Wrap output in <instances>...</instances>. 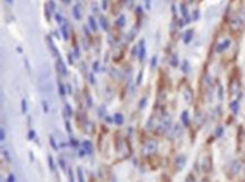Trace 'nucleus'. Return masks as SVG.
<instances>
[{
	"instance_id": "49530a36",
	"label": "nucleus",
	"mask_w": 245,
	"mask_h": 182,
	"mask_svg": "<svg viewBox=\"0 0 245 182\" xmlns=\"http://www.w3.org/2000/svg\"><path fill=\"white\" fill-rule=\"evenodd\" d=\"M8 182H15V176L13 174H10L8 176Z\"/></svg>"
},
{
	"instance_id": "6e6d98bb",
	"label": "nucleus",
	"mask_w": 245,
	"mask_h": 182,
	"mask_svg": "<svg viewBox=\"0 0 245 182\" xmlns=\"http://www.w3.org/2000/svg\"><path fill=\"white\" fill-rule=\"evenodd\" d=\"M7 2H9V4H13V0H6Z\"/></svg>"
},
{
	"instance_id": "412c9836",
	"label": "nucleus",
	"mask_w": 245,
	"mask_h": 182,
	"mask_svg": "<svg viewBox=\"0 0 245 182\" xmlns=\"http://www.w3.org/2000/svg\"><path fill=\"white\" fill-rule=\"evenodd\" d=\"M181 133H182V129H181V127L179 126V124H177V126H175L174 128H172V135H173V136L176 137V136H179V135H181Z\"/></svg>"
},
{
	"instance_id": "e433bc0d",
	"label": "nucleus",
	"mask_w": 245,
	"mask_h": 182,
	"mask_svg": "<svg viewBox=\"0 0 245 182\" xmlns=\"http://www.w3.org/2000/svg\"><path fill=\"white\" fill-rule=\"evenodd\" d=\"M70 143H71V146H72V147H78V146H79V144H78V141H76V140L72 138V137L70 138Z\"/></svg>"
},
{
	"instance_id": "4c0bfd02",
	"label": "nucleus",
	"mask_w": 245,
	"mask_h": 182,
	"mask_svg": "<svg viewBox=\"0 0 245 182\" xmlns=\"http://www.w3.org/2000/svg\"><path fill=\"white\" fill-rule=\"evenodd\" d=\"M50 10L51 11H54V9H56V4H54V1L53 0H50Z\"/></svg>"
},
{
	"instance_id": "2eb2a0df",
	"label": "nucleus",
	"mask_w": 245,
	"mask_h": 182,
	"mask_svg": "<svg viewBox=\"0 0 245 182\" xmlns=\"http://www.w3.org/2000/svg\"><path fill=\"white\" fill-rule=\"evenodd\" d=\"M181 120H182V123L184 124L185 127L187 126H189V111L187 110H184L183 112H182V114H181Z\"/></svg>"
},
{
	"instance_id": "a19ab883",
	"label": "nucleus",
	"mask_w": 245,
	"mask_h": 182,
	"mask_svg": "<svg viewBox=\"0 0 245 182\" xmlns=\"http://www.w3.org/2000/svg\"><path fill=\"white\" fill-rule=\"evenodd\" d=\"M59 164L61 165V168H62V170H65V168H66V163H65V161L62 160V158H59Z\"/></svg>"
},
{
	"instance_id": "aec40b11",
	"label": "nucleus",
	"mask_w": 245,
	"mask_h": 182,
	"mask_svg": "<svg viewBox=\"0 0 245 182\" xmlns=\"http://www.w3.org/2000/svg\"><path fill=\"white\" fill-rule=\"evenodd\" d=\"M77 176H78V181L79 182H85V179H84V173H83V168L78 166L77 168Z\"/></svg>"
},
{
	"instance_id": "603ef678",
	"label": "nucleus",
	"mask_w": 245,
	"mask_h": 182,
	"mask_svg": "<svg viewBox=\"0 0 245 182\" xmlns=\"http://www.w3.org/2000/svg\"><path fill=\"white\" fill-rule=\"evenodd\" d=\"M85 153H86L85 151H80V153H79L80 155H79V156H80V157H84V155H85Z\"/></svg>"
},
{
	"instance_id": "473e14b6",
	"label": "nucleus",
	"mask_w": 245,
	"mask_h": 182,
	"mask_svg": "<svg viewBox=\"0 0 245 182\" xmlns=\"http://www.w3.org/2000/svg\"><path fill=\"white\" fill-rule=\"evenodd\" d=\"M56 18H57V22H58L59 24H61V25L65 23V19L62 18V16H61V15L57 14V15H56Z\"/></svg>"
},
{
	"instance_id": "7ed1b4c3",
	"label": "nucleus",
	"mask_w": 245,
	"mask_h": 182,
	"mask_svg": "<svg viewBox=\"0 0 245 182\" xmlns=\"http://www.w3.org/2000/svg\"><path fill=\"white\" fill-rule=\"evenodd\" d=\"M138 58L139 61H144L146 58V45H145V40L142 39L139 42V49H138Z\"/></svg>"
},
{
	"instance_id": "a878e982",
	"label": "nucleus",
	"mask_w": 245,
	"mask_h": 182,
	"mask_svg": "<svg viewBox=\"0 0 245 182\" xmlns=\"http://www.w3.org/2000/svg\"><path fill=\"white\" fill-rule=\"evenodd\" d=\"M171 65L173 66V67H177V65H179V59H177V56H175V54H174L173 57H172V59H171Z\"/></svg>"
},
{
	"instance_id": "c03bdc74",
	"label": "nucleus",
	"mask_w": 245,
	"mask_h": 182,
	"mask_svg": "<svg viewBox=\"0 0 245 182\" xmlns=\"http://www.w3.org/2000/svg\"><path fill=\"white\" fill-rule=\"evenodd\" d=\"M0 138H1V140H5V138H6V135H5V130L4 129H1V131H0Z\"/></svg>"
},
{
	"instance_id": "dca6fc26",
	"label": "nucleus",
	"mask_w": 245,
	"mask_h": 182,
	"mask_svg": "<svg viewBox=\"0 0 245 182\" xmlns=\"http://www.w3.org/2000/svg\"><path fill=\"white\" fill-rule=\"evenodd\" d=\"M88 23H89V26H90V29H92V31H94V32H96V31L98 29V26H97V23H96V21H95V18H94L93 16H89V17H88Z\"/></svg>"
},
{
	"instance_id": "8fccbe9b",
	"label": "nucleus",
	"mask_w": 245,
	"mask_h": 182,
	"mask_svg": "<svg viewBox=\"0 0 245 182\" xmlns=\"http://www.w3.org/2000/svg\"><path fill=\"white\" fill-rule=\"evenodd\" d=\"M42 104H43L44 112H48V105H46V103H45V101H42Z\"/></svg>"
},
{
	"instance_id": "0eeeda50",
	"label": "nucleus",
	"mask_w": 245,
	"mask_h": 182,
	"mask_svg": "<svg viewBox=\"0 0 245 182\" xmlns=\"http://www.w3.org/2000/svg\"><path fill=\"white\" fill-rule=\"evenodd\" d=\"M211 168H212V164H211V157L208 156L203 160V163H202V170L204 172H210L211 171Z\"/></svg>"
},
{
	"instance_id": "f8f14e48",
	"label": "nucleus",
	"mask_w": 245,
	"mask_h": 182,
	"mask_svg": "<svg viewBox=\"0 0 245 182\" xmlns=\"http://www.w3.org/2000/svg\"><path fill=\"white\" fill-rule=\"evenodd\" d=\"M72 15L75 17L76 21H80L81 18V11H80V6L79 5H76L73 6V9H72Z\"/></svg>"
},
{
	"instance_id": "72a5a7b5",
	"label": "nucleus",
	"mask_w": 245,
	"mask_h": 182,
	"mask_svg": "<svg viewBox=\"0 0 245 182\" xmlns=\"http://www.w3.org/2000/svg\"><path fill=\"white\" fill-rule=\"evenodd\" d=\"M144 2H145V8H146L147 10H150V8H152L150 0H144Z\"/></svg>"
},
{
	"instance_id": "5fc2aeb1",
	"label": "nucleus",
	"mask_w": 245,
	"mask_h": 182,
	"mask_svg": "<svg viewBox=\"0 0 245 182\" xmlns=\"http://www.w3.org/2000/svg\"><path fill=\"white\" fill-rule=\"evenodd\" d=\"M105 119H106V121H108V122H112V121H114V120H111V118L110 117H106Z\"/></svg>"
},
{
	"instance_id": "a211bd4d",
	"label": "nucleus",
	"mask_w": 245,
	"mask_h": 182,
	"mask_svg": "<svg viewBox=\"0 0 245 182\" xmlns=\"http://www.w3.org/2000/svg\"><path fill=\"white\" fill-rule=\"evenodd\" d=\"M115 24H116V26H118V27H123V26L125 25V17H124V15H121V16H120V18H119V19H116Z\"/></svg>"
},
{
	"instance_id": "864d4df0",
	"label": "nucleus",
	"mask_w": 245,
	"mask_h": 182,
	"mask_svg": "<svg viewBox=\"0 0 245 182\" xmlns=\"http://www.w3.org/2000/svg\"><path fill=\"white\" fill-rule=\"evenodd\" d=\"M68 93L71 94V86H70V85H68Z\"/></svg>"
},
{
	"instance_id": "f3484780",
	"label": "nucleus",
	"mask_w": 245,
	"mask_h": 182,
	"mask_svg": "<svg viewBox=\"0 0 245 182\" xmlns=\"http://www.w3.org/2000/svg\"><path fill=\"white\" fill-rule=\"evenodd\" d=\"M114 122H115L118 126H121L124 122V117H123L121 113H115L114 114Z\"/></svg>"
},
{
	"instance_id": "ddd939ff",
	"label": "nucleus",
	"mask_w": 245,
	"mask_h": 182,
	"mask_svg": "<svg viewBox=\"0 0 245 182\" xmlns=\"http://www.w3.org/2000/svg\"><path fill=\"white\" fill-rule=\"evenodd\" d=\"M60 31H61V34H62V37L65 39L66 41L69 39V34H68V24H67V22L65 21V23L61 25V27H60Z\"/></svg>"
},
{
	"instance_id": "f704fd0d",
	"label": "nucleus",
	"mask_w": 245,
	"mask_h": 182,
	"mask_svg": "<svg viewBox=\"0 0 245 182\" xmlns=\"http://www.w3.org/2000/svg\"><path fill=\"white\" fill-rule=\"evenodd\" d=\"M146 104H147V100L146 98H142V100H140V103H139V106L141 108V109H144L145 106H146Z\"/></svg>"
},
{
	"instance_id": "9b49d317",
	"label": "nucleus",
	"mask_w": 245,
	"mask_h": 182,
	"mask_svg": "<svg viewBox=\"0 0 245 182\" xmlns=\"http://www.w3.org/2000/svg\"><path fill=\"white\" fill-rule=\"evenodd\" d=\"M229 106H231V112L236 116V114L238 113V110H239V101H238V100H234V101H231V104H229Z\"/></svg>"
},
{
	"instance_id": "393cba45",
	"label": "nucleus",
	"mask_w": 245,
	"mask_h": 182,
	"mask_svg": "<svg viewBox=\"0 0 245 182\" xmlns=\"http://www.w3.org/2000/svg\"><path fill=\"white\" fill-rule=\"evenodd\" d=\"M48 161H49V166H50V168L52 170V171H54V170H56V166H54L53 157H52L51 155H49V157H48Z\"/></svg>"
},
{
	"instance_id": "3c124183",
	"label": "nucleus",
	"mask_w": 245,
	"mask_h": 182,
	"mask_svg": "<svg viewBox=\"0 0 245 182\" xmlns=\"http://www.w3.org/2000/svg\"><path fill=\"white\" fill-rule=\"evenodd\" d=\"M93 68H94V70H98V62H94Z\"/></svg>"
},
{
	"instance_id": "b1692460",
	"label": "nucleus",
	"mask_w": 245,
	"mask_h": 182,
	"mask_svg": "<svg viewBox=\"0 0 245 182\" xmlns=\"http://www.w3.org/2000/svg\"><path fill=\"white\" fill-rule=\"evenodd\" d=\"M50 144L51 146H52V148L54 149V151H58V146H57V143H56V139H54V137L53 136H50Z\"/></svg>"
},
{
	"instance_id": "f257e3e1",
	"label": "nucleus",
	"mask_w": 245,
	"mask_h": 182,
	"mask_svg": "<svg viewBox=\"0 0 245 182\" xmlns=\"http://www.w3.org/2000/svg\"><path fill=\"white\" fill-rule=\"evenodd\" d=\"M157 147H158V144L155 139H148L144 145H142V148H141V153L144 154L145 156H148V155H152V154L156 153L157 151Z\"/></svg>"
},
{
	"instance_id": "c9c22d12",
	"label": "nucleus",
	"mask_w": 245,
	"mask_h": 182,
	"mask_svg": "<svg viewBox=\"0 0 245 182\" xmlns=\"http://www.w3.org/2000/svg\"><path fill=\"white\" fill-rule=\"evenodd\" d=\"M184 182H197V181H195L194 176H193L192 174H190L187 178V179H185V181H184Z\"/></svg>"
},
{
	"instance_id": "bb28decb",
	"label": "nucleus",
	"mask_w": 245,
	"mask_h": 182,
	"mask_svg": "<svg viewBox=\"0 0 245 182\" xmlns=\"http://www.w3.org/2000/svg\"><path fill=\"white\" fill-rule=\"evenodd\" d=\"M26 111H27V101H26L25 98H23L22 100V112L23 113H26Z\"/></svg>"
},
{
	"instance_id": "58836bf2",
	"label": "nucleus",
	"mask_w": 245,
	"mask_h": 182,
	"mask_svg": "<svg viewBox=\"0 0 245 182\" xmlns=\"http://www.w3.org/2000/svg\"><path fill=\"white\" fill-rule=\"evenodd\" d=\"M141 80H142V71H140V73H139V75H138V78H137V85H140V83H141Z\"/></svg>"
},
{
	"instance_id": "c756f323",
	"label": "nucleus",
	"mask_w": 245,
	"mask_h": 182,
	"mask_svg": "<svg viewBox=\"0 0 245 182\" xmlns=\"http://www.w3.org/2000/svg\"><path fill=\"white\" fill-rule=\"evenodd\" d=\"M218 97H219V100L221 101L224 97V88L221 85H219V92H218Z\"/></svg>"
},
{
	"instance_id": "37998d69",
	"label": "nucleus",
	"mask_w": 245,
	"mask_h": 182,
	"mask_svg": "<svg viewBox=\"0 0 245 182\" xmlns=\"http://www.w3.org/2000/svg\"><path fill=\"white\" fill-rule=\"evenodd\" d=\"M4 155H5V157L7 158L8 163H10V162H11V158L9 157V154H8V152H7V151H4Z\"/></svg>"
},
{
	"instance_id": "6ab92c4d",
	"label": "nucleus",
	"mask_w": 245,
	"mask_h": 182,
	"mask_svg": "<svg viewBox=\"0 0 245 182\" xmlns=\"http://www.w3.org/2000/svg\"><path fill=\"white\" fill-rule=\"evenodd\" d=\"M100 22H101L102 29H104V31H108V19H106L105 17H103V16H102L101 19H100Z\"/></svg>"
},
{
	"instance_id": "09e8293b",
	"label": "nucleus",
	"mask_w": 245,
	"mask_h": 182,
	"mask_svg": "<svg viewBox=\"0 0 245 182\" xmlns=\"http://www.w3.org/2000/svg\"><path fill=\"white\" fill-rule=\"evenodd\" d=\"M89 79H90V83H92V84H95V79H94V75L93 74H90V75H89Z\"/></svg>"
},
{
	"instance_id": "6e6552de",
	"label": "nucleus",
	"mask_w": 245,
	"mask_h": 182,
	"mask_svg": "<svg viewBox=\"0 0 245 182\" xmlns=\"http://www.w3.org/2000/svg\"><path fill=\"white\" fill-rule=\"evenodd\" d=\"M231 45V41L229 40H225L223 43L218 44L216 46V51L218 52V53H220V52L225 51L226 49H228V46Z\"/></svg>"
},
{
	"instance_id": "20e7f679",
	"label": "nucleus",
	"mask_w": 245,
	"mask_h": 182,
	"mask_svg": "<svg viewBox=\"0 0 245 182\" xmlns=\"http://www.w3.org/2000/svg\"><path fill=\"white\" fill-rule=\"evenodd\" d=\"M242 168V162L241 161H234L231 165V173L233 175H236L237 173H239Z\"/></svg>"
},
{
	"instance_id": "4be33fe9",
	"label": "nucleus",
	"mask_w": 245,
	"mask_h": 182,
	"mask_svg": "<svg viewBox=\"0 0 245 182\" xmlns=\"http://www.w3.org/2000/svg\"><path fill=\"white\" fill-rule=\"evenodd\" d=\"M182 71L184 74H189L190 73V65L187 60L183 61V65H182Z\"/></svg>"
},
{
	"instance_id": "9d476101",
	"label": "nucleus",
	"mask_w": 245,
	"mask_h": 182,
	"mask_svg": "<svg viewBox=\"0 0 245 182\" xmlns=\"http://www.w3.org/2000/svg\"><path fill=\"white\" fill-rule=\"evenodd\" d=\"M83 147H84V151H85L86 154H88V155H90V154L93 153V144H92L89 140H85V141L83 143Z\"/></svg>"
},
{
	"instance_id": "ea45409f",
	"label": "nucleus",
	"mask_w": 245,
	"mask_h": 182,
	"mask_svg": "<svg viewBox=\"0 0 245 182\" xmlns=\"http://www.w3.org/2000/svg\"><path fill=\"white\" fill-rule=\"evenodd\" d=\"M45 16H46V18L48 19H50V15H49V13H51V10H49V8H48V5H45Z\"/></svg>"
},
{
	"instance_id": "79ce46f5",
	"label": "nucleus",
	"mask_w": 245,
	"mask_h": 182,
	"mask_svg": "<svg viewBox=\"0 0 245 182\" xmlns=\"http://www.w3.org/2000/svg\"><path fill=\"white\" fill-rule=\"evenodd\" d=\"M28 138L29 139H33L34 137H35V131L34 130H29V132H28Z\"/></svg>"
},
{
	"instance_id": "7c9ffc66",
	"label": "nucleus",
	"mask_w": 245,
	"mask_h": 182,
	"mask_svg": "<svg viewBox=\"0 0 245 182\" xmlns=\"http://www.w3.org/2000/svg\"><path fill=\"white\" fill-rule=\"evenodd\" d=\"M223 133H224V128L223 127H218L216 130V136L217 137H221Z\"/></svg>"
},
{
	"instance_id": "f03ea898",
	"label": "nucleus",
	"mask_w": 245,
	"mask_h": 182,
	"mask_svg": "<svg viewBox=\"0 0 245 182\" xmlns=\"http://www.w3.org/2000/svg\"><path fill=\"white\" fill-rule=\"evenodd\" d=\"M185 164H187V156H185V155H183V154L177 155V157L175 158V162H174L175 170H176L177 172H180V171H182V170L184 168Z\"/></svg>"
},
{
	"instance_id": "5701e85b",
	"label": "nucleus",
	"mask_w": 245,
	"mask_h": 182,
	"mask_svg": "<svg viewBox=\"0 0 245 182\" xmlns=\"http://www.w3.org/2000/svg\"><path fill=\"white\" fill-rule=\"evenodd\" d=\"M58 88H59V94H60V96H65V95H66V93H67V92H66L65 85H63V84H62L61 81L59 83Z\"/></svg>"
},
{
	"instance_id": "4468645a",
	"label": "nucleus",
	"mask_w": 245,
	"mask_h": 182,
	"mask_svg": "<svg viewBox=\"0 0 245 182\" xmlns=\"http://www.w3.org/2000/svg\"><path fill=\"white\" fill-rule=\"evenodd\" d=\"M192 37H193V29H189L187 33L184 34V37H183V41H184V43L189 44L190 42H191Z\"/></svg>"
},
{
	"instance_id": "de8ad7c7",
	"label": "nucleus",
	"mask_w": 245,
	"mask_h": 182,
	"mask_svg": "<svg viewBox=\"0 0 245 182\" xmlns=\"http://www.w3.org/2000/svg\"><path fill=\"white\" fill-rule=\"evenodd\" d=\"M68 61L70 62V65L73 64V59H72V54H68Z\"/></svg>"
},
{
	"instance_id": "423d86ee",
	"label": "nucleus",
	"mask_w": 245,
	"mask_h": 182,
	"mask_svg": "<svg viewBox=\"0 0 245 182\" xmlns=\"http://www.w3.org/2000/svg\"><path fill=\"white\" fill-rule=\"evenodd\" d=\"M46 41H48V44H49V48H50L51 52L56 56V57H60V53H59V50L57 49V46L54 45V43H53V41H52V39H51L50 36L46 37Z\"/></svg>"
},
{
	"instance_id": "39448f33",
	"label": "nucleus",
	"mask_w": 245,
	"mask_h": 182,
	"mask_svg": "<svg viewBox=\"0 0 245 182\" xmlns=\"http://www.w3.org/2000/svg\"><path fill=\"white\" fill-rule=\"evenodd\" d=\"M57 68H58V71L62 76H67L68 75V71H67V66L65 65V62L61 60V58L58 59V61H57Z\"/></svg>"
},
{
	"instance_id": "cd10ccee",
	"label": "nucleus",
	"mask_w": 245,
	"mask_h": 182,
	"mask_svg": "<svg viewBox=\"0 0 245 182\" xmlns=\"http://www.w3.org/2000/svg\"><path fill=\"white\" fill-rule=\"evenodd\" d=\"M156 66H157V57L156 56H154L152 59V65H150V67H152V69H155L156 68Z\"/></svg>"
},
{
	"instance_id": "1a4fd4ad",
	"label": "nucleus",
	"mask_w": 245,
	"mask_h": 182,
	"mask_svg": "<svg viewBox=\"0 0 245 182\" xmlns=\"http://www.w3.org/2000/svg\"><path fill=\"white\" fill-rule=\"evenodd\" d=\"M183 96H184V100L185 102L187 103H191L193 101V92L191 91V88H187L183 93Z\"/></svg>"
},
{
	"instance_id": "2f4dec72",
	"label": "nucleus",
	"mask_w": 245,
	"mask_h": 182,
	"mask_svg": "<svg viewBox=\"0 0 245 182\" xmlns=\"http://www.w3.org/2000/svg\"><path fill=\"white\" fill-rule=\"evenodd\" d=\"M68 176H69V181L70 182H75V178H73V172L72 170L69 168V171H68Z\"/></svg>"
},
{
	"instance_id": "c85d7f7f",
	"label": "nucleus",
	"mask_w": 245,
	"mask_h": 182,
	"mask_svg": "<svg viewBox=\"0 0 245 182\" xmlns=\"http://www.w3.org/2000/svg\"><path fill=\"white\" fill-rule=\"evenodd\" d=\"M66 112L68 113V116H69V117H71V116H72V109H71V106H70L68 103L66 104Z\"/></svg>"
},
{
	"instance_id": "a18cd8bd",
	"label": "nucleus",
	"mask_w": 245,
	"mask_h": 182,
	"mask_svg": "<svg viewBox=\"0 0 245 182\" xmlns=\"http://www.w3.org/2000/svg\"><path fill=\"white\" fill-rule=\"evenodd\" d=\"M66 127H67V128H66V129H67V131H68V132H71V127H70V123H69V122H68V121H66Z\"/></svg>"
}]
</instances>
